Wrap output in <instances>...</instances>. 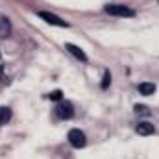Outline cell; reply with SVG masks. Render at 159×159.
Segmentation results:
<instances>
[{
    "mask_svg": "<svg viewBox=\"0 0 159 159\" xmlns=\"http://www.w3.org/2000/svg\"><path fill=\"white\" fill-rule=\"evenodd\" d=\"M9 119H11V109L6 107V106H2L0 107V126H4L6 122H9Z\"/></svg>",
    "mask_w": 159,
    "mask_h": 159,
    "instance_id": "9",
    "label": "cell"
},
{
    "mask_svg": "<svg viewBox=\"0 0 159 159\" xmlns=\"http://www.w3.org/2000/svg\"><path fill=\"white\" fill-rule=\"evenodd\" d=\"M56 113L59 119H72L74 117V107L70 102H59L56 106Z\"/></svg>",
    "mask_w": 159,
    "mask_h": 159,
    "instance_id": "4",
    "label": "cell"
},
{
    "mask_svg": "<svg viewBox=\"0 0 159 159\" xmlns=\"http://www.w3.org/2000/svg\"><path fill=\"white\" fill-rule=\"evenodd\" d=\"M135 111H137V113H141V115H150V111H148V107H146V106H135Z\"/></svg>",
    "mask_w": 159,
    "mask_h": 159,
    "instance_id": "11",
    "label": "cell"
},
{
    "mask_svg": "<svg viewBox=\"0 0 159 159\" xmlns=\"http://www.w3.org/2000/svg\"><path fill=\"white\" fill-rule=\"evenodd\" d=\"M109 81H111V74H109V72H106V74H104V81H102V87L106 89V87L109 85Z\"/></svg>",
    "mask_w": 159,
    "mask_h": 159,
    "instance_id": "12",
    "label": "cell"
},
{
    "mask_svg": "<svg viewBox=\"0 0 159 159\" xmlns=\"http://www.w3.org/2000/svg\"><path fill=\"white\" fill-rule=\"evenodd\" d=\"M139 93L144 94V96H150V94L156 93V85L150 83V81H143V83H139Z\"/></svg>",
    "mask_w": 159,
    "mask_h": 159,
    "instance_id": "8",
    "label": "cell"
},
{
    "mask_svg": "<svg viewBox=\"0 0 159 159\" xmlns=\"http://www.w3.org/2000/svg\"><path fill=\"white\" fill-rule=\"evenodd\" d=\"M11 34V22L7 17H0V39H6L9 37Z\"/></svg>",
    "mask_w": 159,
    "mask_h": 159,
    "instance_id": "6",
    "label": "cell"
},
{
    "mask_svg": "<svg viewBox=\"0 0 159 159\" xmlns=\"http://www.w3.org/2000/svg\"><path fill=\"white\" fill-rule=\"evenodd\" d=\"M65 48H67V50H69L76 59H80V61H87V56H85V52H83L80 46L72 44V43H67V44H65Z\"/></svg>",
    "mask_w": 159,
    "mask_h": 159,
    "instance_id": "5",
    "label": "cell"
},
{
    "mask_svg": "<svg viewBox=\"0 0 159 159\" xmlns=\"http://www.w3.org/2000/svg\"><path fill=\"white\" fill-rule=\"evenodd\" d=\"M39 17L43 20H46L48 24H54V26H59V28H69V22H65L63 19H59L57 15H54L50 11H39Z\"/></svg>",
    "mask_w": 159,
    "mask_h": 159,
    "instance_id": "3",
    "label": "cell"
},
{
    "mask_svg": "<svg viewBox=\"0 0 159 159\" xmlns=\"http://www.w3.org/2000/svg\"><path fill=\"white\" fill-rule=\"evenodd\" d=\"M135 129H137V133H139V135H152V133L156 131L154 124H150V122H139Z\"/></svg>",
    "mask_w": 159,
    "mask_h": 159,
    "instance_id": "7",
    "label": "cell"
},
{
    "mask_svg": "<svg viewBox=\"0 0 159 159\" xmlns=\"http://www.w3.org/2000/svg\"><path fill=\"white\" fill-rule=\"evenodd\" d=\"M69 143L74 146V148H83L85 146V143H87V139H85V133L81 131V129H70L69 131Z\"/></svg>",
    "mask_w": 159,
    "mask_h": 159,
    "instance_id": "2",
    "label": "cell"
},
{
    "mask_svg": "<svg viewBox=\"0 0 159 159\" xmlns=\"http://www.w3.org/2000/svg\"><path fill=\"white\" fill-rule=\"evenodd\" d=\"M106 13L115 15V17H133L135 15L133 9H129L128 6H122V4H109V6H106Z\"/></svg>",
    "mask_w": 159,
    "mask_h": 159,
    "instance_id": "1",
    "label": "cell"
},
{
    "mask_svg": "<svg viewBox=\"0 0 159 159\" xmlns=\"http://www.w3.org/2000/svg\"><path fill=\"white\" fill-rule=\"evenodd\" d=\"M61 96H63V93H61V91H52V93L48 94V98H50V100H56V102H57V100H61Z\"/></svg>",
    "mask_w": 159,
    "mask_h": 159,
    "instance_id": "10",
    "label": "cell"
}]
</instances>
